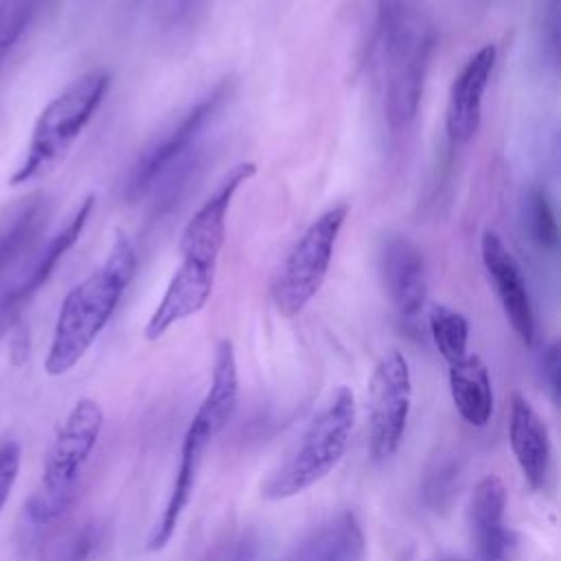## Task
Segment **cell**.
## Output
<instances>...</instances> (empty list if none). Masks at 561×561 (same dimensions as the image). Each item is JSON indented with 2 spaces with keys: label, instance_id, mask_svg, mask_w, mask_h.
<instances>
[{
  "label": "cell",
  "instance_id": "6da1fadb",
  "mask_svg": "<svg viewBox=\"0 0 561 561\" xmlns=\"http://www.w3.org/2000/svg\"><path fill=\"white\" fill-rule=\"evenodd\" d=\"M136 265V248L118 230L105 261L66 294L44 359L46 375L61 377L83 359L116 311Z\"/></svg>",
  "mask_w": 561,
  "mask_h": 561
},
{
  "label": "cell",
  "instance_id": "7a4b0ae2",
  "mask_svg": "<svg viewBox=\"0 0 561 561\" xmlns=\"http://www.w3.org/2000/svg\"><path fill=\"white\" fill-rule=\"evenodd\" d=\"M379 48L386 118L392 131H401L416 118L434 48V28L419 0L381 2Z\"/></svg>",
  "mask_w": 561,
  "mask_h": 561
},
{
  "label": "cell",
  "instance_id": "3957f363",
  "mask_svg": "<svg viewBox=\"0 0 561 561\" xmlns=\"http://www.w3.org/2000/svg\"><path fill=\"white\" fill-rule=\"evenodd\" d=\"M112 83L107 70H90L72 79L39 112L22 160L15 164L9 184L20 186L53 173L68 156Z\"/></svg>",
  "mask_w": 561,
  "mask_h": 561
},
{
  "label": "cell",
  "instance_id": "277c9868",
  "mask_svg": "<svg viewBox=\"0 0 561 561\" xmlns=\"http://www.w3.org/2000/svg\"><path fill=\"white\" fill-rule=\"evenodd\" d=\"M353 425V390L337 386L309 421L296 449L261 482V495L270 502L289 500L327 478L342 460Z\"/></svg>",
  "mask_w": 561,
  "mask_h": 561
},
{
  "label": "cell",
  "instance_id": "5b68a950",
  "mask_svg": "<svg viewBox=\"0 0 561 561\" xmlns=\"http://www.w3.org/2000/svg\"><path fill=\"white\" fill-rule=\"evenodd\" d=\"M103 423V408L90 397H81L68 410L48 445L39 484L28 502V515L35 524H53L72 506Z\"/></svg>",
  "mask_w": 561,
  "mask_h": 561
},
{
  "label": "cell",
  "instance_id": "8992f818",
  "mask_svg": "<svg viewBox=\"0 0 561 561\" xmlns=\"http://www.w3.org/2000/svg\"><path fill=\"white\" fill-rule=\"evenodd\" d=\"M346 215L348 204H337L324 210L309 224L285 256L272 285V300L283 318L298 316L320 291Z\"/></svg>",
  "mask_w": 561,
  "mask_h": 561
},
{
  "label": "cell",
  "instance_id": "52a82bcc",
  "mask_svg": "<svg viewBox=\"0 0 561 561\" xmlns=\"http://www.w3.org/2000/svg\"><path fill=\"white\" fill-rule=\"evenodd\" d=\"M230 92H232V83L228 79L219 81L169 131H164L158 140H153L140 153L125 186L127 199L142 197L145 193L153 191L158 182L173 178L182 169V164H188L191 153L195 151L197 138L204 134L208 123L217 116V112L221 110Z\"/></svg>",
  "mask_w": 561,
  "mask_h": 561
},
{
  "label": "cell",
  "instance_id": "ba28073f",
  "mask_svg": "<svg viewBox=\"0 0 561 561\" xmlns=\"http://www.w3.org/2000/svg\"><path fill=\"white\" fill-rule=\"evenodd\" d=\"M254 162L234 164L215 186V191L204 199V204L193 213L180 237L182 261L175 272L215 283L217 259L226 241L228 208L239 186L254 178Z\"/></svg>",
  "mask_w": 561,
  "mask_h": 561
},
{
  "label": "cell",
  "instance_id": "9c48e42d",
  "mask_svg": "<svg viewBox=\"0 0 561 561\" xmlns=\"http://www.w3.org/2000/svg\"><path fill=\"white\" fill-rule=\"evenodd\" d=\"M412 405V375L401 351L392 348L375 364L368 379V447L373 460L397 454Z\"/></svg>",
  "mask_w": 561,
  "mask_h": 561
},
{
  "label": "cell",
  "instance_id": "30bf717a",
  "mask_svg": "<svg viewBox=\"0 0 561 561\" xmlns=\"http://www.w3.org/2000/svg\"><path fill=\"white\" fill-rule=\"evenodd\" d=\"M92 208H94V195H88L70 215V219L46 241V245H42L33 254V259L28 261L20 278L9 289H4V294L0 296V337L7 333V329L13 327L24 305L46 285V280L53 276L64 254L77 243V239L81 237L92 215Z\"/></svg>",
  "mask_w": 561,
  "mask_h": 561
},
{
  "label": "cell",
  "instance_id": "8fae6325",
  "mask_svg": "<svg viewBox=\"0 0 561 561\" xmlns=\"http://www.w3.org/2000/svg\"><path fill=\"white\" fill-rule=\"evenodd\" d=\"M215 436L217 434L199 416L193 414V419L184 432V438H182L180 462H178V471H175V480H173L169 500L147 535V541H145L147 552H160L173 539L178 524L182 519V513L186 511V506L193 497L199 467L204 462V454Z\"/></svg>",
  "mask_w": 561,
  "mask_h": 561
},
{
  "label": "cell",
  "instance_id": "7c38bea8",
  "mask_svg": "<svg viewBox=\"0 0 561 561\" xmlns=\"http://www.w3.org/2000/svg\"><path fill=\"white\" fill-rule=\"evenodd\" d=\"M480 252H482V265L495 287V294L500 298L506 320L511 322L519 340L530 346L535 342V313H533L530 296L526 289V280L522 276V270L515 256L504 245L500 234L493 230H486L482 234Z\"/></svg>",
  "mask_w": 561,
  "mask_h": 561
},
{
  "label": "cell",
  "instance_id": "4fadbf2b",
  "mask_svg": "<svg viewBox=\"0 0 561 561\" xmlns=\"http://www.w3.org/2000/svg\"><path fill=\"white\" fill-rule=\"evenodd\" d=\"M379 272L399 316H419L427 296V267L419 245L401 234L388 237L379 252Z\"/></svg>",
  "mask_w": 561,
  "mask_h": 561
},
{
  "label": "cell",
  "instance_id": "5bb4252c",
  "mask_svg": "<svg viewBox=\"0 0 561 561\" xmlns=\"http://www.w3.org/2000/svg\"><path fill=\"white\" fill-rule=\"evenodd\" d=\"M493 66H495V46L484 44L480 50H476L467 59V64L462 66V70L451 83L445 127L454 147L467 145L480 127L482 94L486 90Z\"/></svg>",
  "mask_w": 561,
  "mask_h": 561
},
{
  "label": "cell",
  "instance_id": "9a60e30c",
  "mask_svg": "<svg viewBox=\"0 0 561 561\" xmlns=\"http://www.w3.org/2000/svg\"><path fill=\"white\" fill-rule=\"evenodd\" d=\"M506 486L495 473H486L473 486L467 522L478 561H508L513 552L511 530L504 526Z\"/></svg>",
  "mask_w": 561,
  "mask_h": 561
},
{
  "label": "cell",
  "instance_id": "2e32d148",
  "mask_svg": "<svg viewBox=\"0 0 561 561\" xmlns=\"http://www.w3.org/2000/svg\"><path fill=\"white\" fill-rule=\"evenodd\" d=\"M508 443L513 456L524 473V480L535 489L541 491L548 486L550 465H552V445L548 425L539 416V412L530 405V401L515 392L511 399V414H508Z\"/></svg>",
  "mask_w": 561,
  "mask_h": 561
},
{
  "label": "cell",
  "instance_id": "e0dca14e",
  "mask_svg": "<svg viewBox=\"0 0 561 561\" xmlns=\"http://www.w3.org/2000/svg\"><path fill=\"white\" fill-rule=\"evenodd\" d=\"M364 550V530L357 517L344 511L313 530L283 561H362Z\"/></svg>",
  "mask_w": 561,
  "mask_h": 561
},
{
  "label": "cell",
  "instance_id": "ac0fdd59",
  "mask_svg": "<svg viewBox=\"0 0 561 561\" xmlns=\"http://www.w3.org/2000/svg\"><path fill=\"white\" fill-rule=\"evenodd\" d=\"M449 392L458 414L473 427H484L493 416V388L486 364L467 353L449 364Z\"/></svg>",
  "mask_w": 561,
  "mask_h": 561
},
{
  "label": "cell",
  "instance_id": "d6986e66",
  "mask_svg": "<svg viewBox=\"0 0 561 561\" xmlns=\"http://www.w3.org/2000/svg\"><path fill=\"white\" fill-rule=\"evenodd\" d=\"M48 202L44 195H31L15 204L0 219V280L13 265L31 252L48 221Z\"/></svg>",
  "mask_w": 561,
  "mask_h": 561
},
{
  "label": "cell",
  "instance_id": "ffe728a7",
  "mask_svg": "<svg viewBox=\"0 0 561 561\" xmlns=\"http://www.w3.org/2000/svg\"><path fill=\"white\" fill-rule=\"evenodd\" d=\"M239 401V368L237 355L230 340H219L215 348L210 386L195 410V416L206 421V425L219 434L232 419Z\"/></svg>",
  "mask_w": 561,
  "mask_h": 561
},
{
  "label": "cell",
  "instance_id": "44dd1931",
  "mask_svg": "<svg viewBox=\"0 0 561 561\" xmlns=\"http://www.w3.org/2000/svg\"><path fill=\"white\" fill-rule=\"evenodd\" d=\"M430 333L436 351L447 362V366L462 359L469 353V322L460 311L447 305H432Z\"/></svg>",
  "mask_w": 561,
  "mask_h": 561
},
{
  "label": "cell",
  "instance_id": "7402d4cb",
  "mask_svg": "<svg viewBox=\"0 0 561 561\" xmlns=\"http://www.w3.org/2000/svg\"><path fill=\"white\" fill-rule=\"evenodd\" d=\"M524 230L528 239L543 252H552L559 243L557 217L548 195L541 188H530L524 197Z\"/></svg>",
  "mask_w": 561,
  "mask_h": 561
},
{
  "label": "cell",
  "instance_id": "603a6c76",
  "mask_svg": "<svg viewBox=\"0 0 561 561\" xmlns=\"http://www.w3.org/2000/svg\"><path fill=\"white\" fill-rule=\"evenodd\" d=\"M39 0H0V66L33 20Z\"/></svg>",
  "mask_w": 561,
  "mask_h": 561
},
{
  "label": "cell",
  "instance_id": "cb8c5ba5",
  "mask_svg": "<svg viewBox=\"0 0 561 561\" xmlns=\"http://www.w3.org/2000/svg\"><path fill=\"white\" fill-rule=\"evenodd\" d=\"M22 465V447L18 440H2L0 443V513L11 497V491L18 482Z\"/></svg>",
  "mask_w": 561,
  "mask_h": 561
},
{
  "label": "cell",
  "instance_id": "d4e9b609",
  "mask_svg": "<svg viewBox=\"0 0 561 561\" xmlns=\"http://www.w3.org/2000/svg\"><path fill=\"white\" fill-rule=\"evenodd\" d=\"M541 366H543V377L548 381V388L552 390V399L557 401V397H559V348H557V344H550L543 351Z\"/></svg>",
  "mask_w": 561,
  "mask_h": 561
},
{
  "label": "cell",
  "instance_id": "484cf974",
  "mask_svg": "<svg viewBox=\"0 0 561 561\" xmlns=\"http://www.w3.org/2000/svg\"><path fill=\"white\" fill-rule=\"evenodd\" d=\"M208 0H169V11L175 22L188 24L199 15V11L206 7Z\"/></svg>",
  "mask_w": 561,
  "mask_h": 561
}]
</instances>
